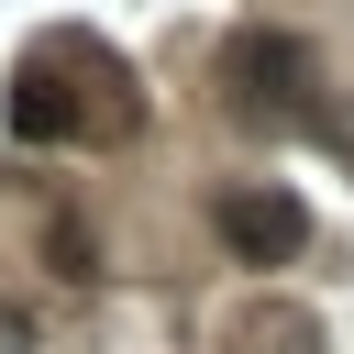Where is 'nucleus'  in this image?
Here are the masks:
<instances>
[{
	"label": "nucleus",
	"mask_w": 354,
	"mask_h": 354,
	"mask_svg": "<svg viewBox=\"0 0 354 354\" xmlns=\"http://www.w3.org/2000/svg\"><path fill=\"white\" fill-rule=\"evenodd\" d=\"M221 243H232L243 266H288V254L310 243V210H299L288 188H232V199H221Z\"/></svg>",
	"instance_id": "f257e3e1"
},
{
	"label": "nucleus",
	"mask_w": 354,
	"mask_h": 354,
	"mask_svg": "<svg viewBox=\"0 0 354 354\" xmlns=\"http://www.w3.org/2000/svg\"><path fill=\"white\" fill-rule=\"evenodd\" d=\"M221 66H232V100H243V111H299V100H310V55H299L288 33H232Z\"/></svg>",
	"instance_id": "f03ea898"
},
{
	"label": "nucleus",
	"mask_w": 354,
	"mask_h": 354,
	"mask_svg": "<svg viewBox=\"0 0 354 354\" xmlns=\"http://www.w3.org/2000/svg\"><path fill=\"white\" fill-rule=\"evenodd\" d=\"M77 122H88V111L55 88V66H22V77H11V133H22V144H66Z\"/></svg>",
	"instance_id": "7ed1b4c3"
},
{
	"label": "nucleus",
	"mask_w": 354,
	"mask_h": 354,
	"mask_svg": "<svg viewBox=\"0 0 354 354\" xmlns=\"http://www.w3.org/2000/svg\"><path fill=\"white\" fill-rule=\"evenodd\" d=\"M310 343H321V332H310L299 310H243V321H232V354H310Z\"/></svg>",
	"instance_id": "20e7f679"
}]
</instances>
